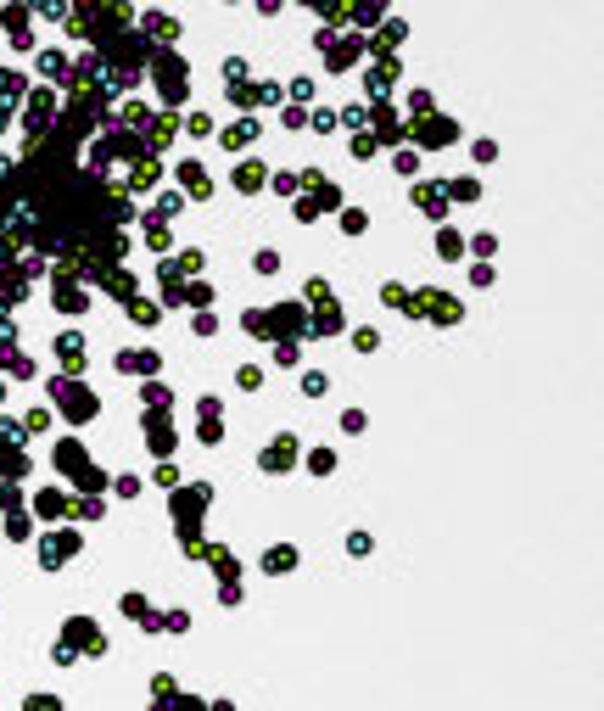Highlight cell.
<instances>
[{
	"label": "cell",
	"mask_w": 604,
	"mask_h": 711,
	"mask_svg": "<svg viewBox=\"0 0 604 711\" xmlns=\"http://www.w3.org/2000/svg\"><path fill=\"white\" fill-rule=\"evenodd\" d=\"M6 169H12V162H6V157H0V174H6Z\"/></svg>",
	"instance_id": "cell-22"
},
{
	"label": "cell",
	"mask_w": 604,
	"mask_h": 711,
	"mask_svg": "<svg viewBox=\"0 0 604 711\" xmlns=\"http://www.w3.org/2000/svg\"><path fill=\"white\" fill-rule=\"evenodd\" d=\"M302 392H308V398H319V392H325V375H319V370H314V375H302Z\"/></svg>",
	"instance_id": "cell-17"
},
{
	"label": "cell",
	"mask_w": 604,
	"mask_h": 711,
	"mask_svg": "<svg viewBox=\"0 0 604 711\" xmlns=\"http://www.w3.org/2000/svg\"><path fill=\"white\" fill-rule=\"evenodd\" d=\"M252 135H257V123H252V118H241L235 129H224V146H246Z\"/></svg>",
	"instance_id": "cell-9"
},
{
	"label": "cell",
	"mask_w": 604,
	"mask_h": 711,
	"mask_svg": "<svg viewBox=\"0 0 604 711\" xmlns=\"http://www.w3.org/2000/svg\"><path fill=\"white\" fill-rule=\"evenodd\" d=\"M123 308H129V314H135L140 325H157V308H151V303H123Z\"/></svg>",
	"instance_id": "cell-13"
},
{
	"label": "cell",
	"mask_w": 604,
	"mask_h": 711,
	"mask_svg": "<svg viewBox=\"0 0 604 711\" xmlns=\"http://www.w3.org/2000/svg\"><path fill=\"white\" fill-rule=\"evenodd\" d=\"M263 185V162H241V174H235V191H257Z\"/></svg>",
	"instance_id": "cell-6"
},
{
	"label": "cell",
	"mask_w": 604,
	"mask_h": 711,
	"mask_svg": "<svg viewBox=\"0 0 604 711\" xmlns=\"http://www.w3.org/2000/svg\"><path fill=\"white\" fill-rule=\"evenodd\" d=\"M241 387H246V392H252V387H263V370H257V364H246V370H241Z\"/></svg>",
	"instance_id": "cell-16"
},
{
	"label": "cell",
	"mask_w": 604,
	"mask_h": 711,
	"mask_svg": "<svg viewBox=\"0 0 604 711\" xmlns=\"http://www.w3.org/2000/svg\"><path fill=\"white\" fill-rule=\"evenodd\" d=\"M180 180H185L196 196H207V174H202V162H180Z\"/></svg>",
	"instance_id": "cell-8"
},
{
	"label": "cell",
	"mask_w": 604,
	"mask_h": 711,
	"mask_svg": "<svg viewBox=\"0 0 604 711\" xmlns=\"http://www.w3.org/2000/svg\"><path fill=\"white\" fill-rule=\"evenodd\" d=\"M185 129H191L196 140H207V135H213V118H207V112H191V118H185Z\"/></svg>",
	"instance_id": "cell-11"
},
{
	"label": "cell",
	"mask_w": 604,
	"mask_h": 711,
	"mask_svg": "<svg viewBox=\"0 0 604 711\" xmlns=\"http://www.w3.org/2000/svg\"><path fill=\"white\" fill-rule=\"evenodd\" d=\"M420 140H425V146H448V140H459V129H453L448 118H431L425 129H420Z\"/></svg>",
	"instance_id": "cell-3"
},
{
	"label": "cell",
	"mask_w": 604,
	"mask_h": 711,
	"mask_svg": "<svg viewBox=\"0 0 604 711\" xmlns=\"http://www.w3.org/2000/svg\"><path fill=\"white\" fill-rule=\"evenodd\" d=\"M180 207H185V196H157V219H174Z\"/></svg>",
	"instance_id": "cell-12"
},
{
	"label": "cell",
	"mask_w": 604,
	"mask_h": 711,
	"mask_svg": "<svg viewBox=\"0 0 604 711\" xmlns=\"http://www.w3.org/2000/svg\"><path fill=\"white\" fill-rule=\"evenodd\" d=\"M353 342H358V353H375V348H380V337H375V330H358Z\"/></svg>",
	"instance_id": "cell-20"
},
{
	"label": "cell",
	"mask_w": 604,
	"mask_h": 711,
	"mask_svg": "<svg viewBox=\"0 0 604 711\" xmlns=\"http://www.w3.org/2000/svg\"><path fill=\"white\" fill-rule=\"evenodd\" d=\"M308 465H314V471H319V476H325V471H330V465H336V454H330V448H319V454H314V459H308Z\"/></svg>",
	"instance_id": "cell-18"
},
{
	"label": "cell",
	"mask_w": 604,
	"mask_h": 711,
	"mask_svg": "<svg viewBox=\"0 0 604 711\" xmlns=\"http://www.w3.org/2000/svg\"><path fill=\"white\" fill-rule=\"evenodd\" d=\"M56 308H62V314H78V308H90V303H84L78 286H62V291H56Z\"/></svg>",
	"instance_id": "cell-7"
},
{
	"label": "cell",
	"mask_w": 604,
	"mask_h": 711,
	"mask_svg": "<svg viewBox=\"0 0 604 711\" xmlns=\"http://www.w3.org/2000/svg\"><path fill=\"white\" fill-rule=\"evenodd\" d=\"M157 482H162L168 493H174V487H180V471H174V465H157Z\"/></svg>",
	"instance_id": "cell-19"
},
{
	"label": "cell",
	"mask_w": 604,
	"mask_h": 711,
	"mask_svg": "<svg viewBox=\"0 0 604 711\" xmlns=\"http://www.w3.org/2000/svg\"><path fill=\"white\" fill-rule=\"evenodd\" d=\"M291 454H296V443H291V432H285V437L263 454V465H269V471H285V465H291Z\"/></svg>",
	"instance_id": "cell-4"
},
{
	"label": "cell",
	"mask_w": 604,
	"mask_h": 711,
	"mask_svg": "<svg viewBox=\"0 0 604 711\" xmlns=\"http://www.w3.org/2000/svg\"><path fill=\"white\" fill-rule=\"evenodd\" d=\"M28 711H62V705H56V694H34V700H28Z\"/></svg>",
	"instance_id": "cell-21"
},
{
	"label": "cell",
	"mask_w": 604,
	"mask_h": 711,
	"mask_svg": "<svg viewBox=\"0 0 604 711\" xmlns=\"http://www.w3.org/2000/svg\"><path fill=\"white\" fill-rule=\"evenodd\" d=\"M56 353H62V364H67V370H84V342H78V337H62V342H56Z\"/></svg>",
	"instance_id": "cell-5"
},
{
	"label": "cell",
	"mask_w": 604,
	"mask_h": 711,
	"mask_svg": "<svg viewBox=\"0 0 604 711\" xmlns=\"http://www.w3.org/2000/svg\"><path fill=\"white\" fill-rule=\"evenodd\" d=\"M263 566H269V571H291V566H296V549H269Z\"/></svg>",
	"instance_id": "cell-10"
},
{
	"label": "cell",
	"mask_w": 604,
	"mask_h": 711,
	"mask_svg": "<svg viewBox=\"0 0 604 711\" xmlns=\"http://www.w3.org/2000/svg\"><path fill=\"white\" fill-rule=\"evenodd\" d=\"M157 85H162L168 101H185V90H191V85H185V62H180V56H174V62L157 56Z\"/></svg>",
	"instance_id": "cell-1"
},
{
	"label": "cell",
	"mask_w": 604,
	"mask_h": 711,
	"mask_svg": "<svg viewBox=\"0 0 604 711\" xmlns=\"http://www.w3.org/2000/svg\"><path fill=\"white\" fill-rule=\"evenodd\" d=\"M364 224H369V219H364V213H358V207H353V213H341V230H347V235H358V230H364Z\"/></svg>",
	"instance_id": "cell-14"
},
{
	"label": "cell",
	"mask_w": 604,
	"mask_h": 711,
	"mask_svg": "<svg viewBox=\"0 0 604 711\" xmlns=\"http://www.w3.org/2000/svg\"><path fill=\"white\" fill-rule=\"evenodd\" d=\"M56 403L73 414V421H78V414H96V398L84 392V387H73V381H56Z\"/></svg>",
	"instance_id": "cell-2"
},
{
	"label": "cell",
	"mask_w": 604,
	"mask_h": 711,
	"mask_svg": "<svg viewBox=\"0 0 604 711\" xmlns=\"http://www.w3.org/2000/svg\"><path fill=\"white\" fill-rule=\"evenodd\" d=\"M459 246H464V241H459L453 230H442V235H437V253H448V258H453V253H459Z\"/></svg>",
	"instance_id": "cell-15"
}]
</instances>
